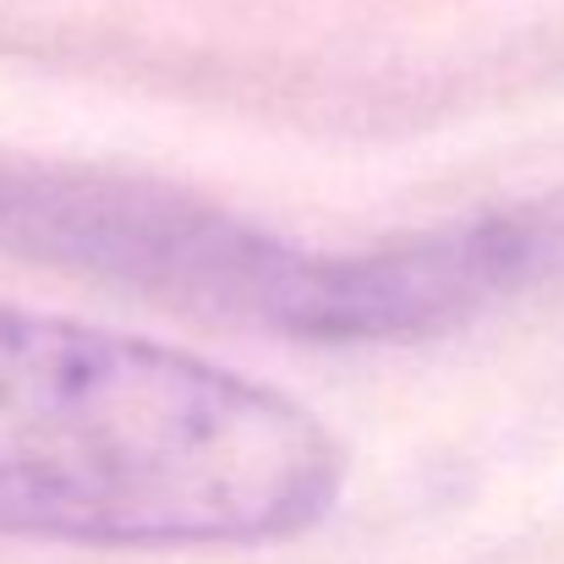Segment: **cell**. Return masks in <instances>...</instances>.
<instances>
[{
	"mask_svg": "<svg viewBox=\"0 0 564 564\" xmlns=\"http://www.w3.org/2000/svg\"><path fill=\"white\" fill-rule=\"evenodd\" d=\"M346 449L302 400L160 340L0 302V532L225 549L318 527Z\"/></svg>",
	"mask_w": 564,
	"mask_h": 564,
	"instance_id": "cell-1",
	"label": "cell"
},
{
	"mask_svg": "<svg viewBox=\"0 0 564 564\" xmlns=\"http://www.w3.org/2000/svg\"><path fill=\"white\" fill-rule=\"evenodd\" d=\"M0 247L269 329L302 263L296 247L203 197L44 165L0 171Z\"/></svg>",
	"mask_w": 564,
	"mask_h": 564,
	"instance_id": "cell-2",
	"label": "cell"
},
{
	"mask_svg": "<svg viewBox=\"0 0 564 564\" xmlns=\"http://www.w3.org/2000/svg\"><path fill=\"white\" fill-rule=\"evenodd\" d=\"M482 230H488V247L499 258L510 296L564 274V192L516 203V208H494L482 214Z\"/></svg>",
	"mask_w": 564,
	"mask_h": 564,
	"instance_id": "cell-3",
	"label": "cell"
}]
</instances>
